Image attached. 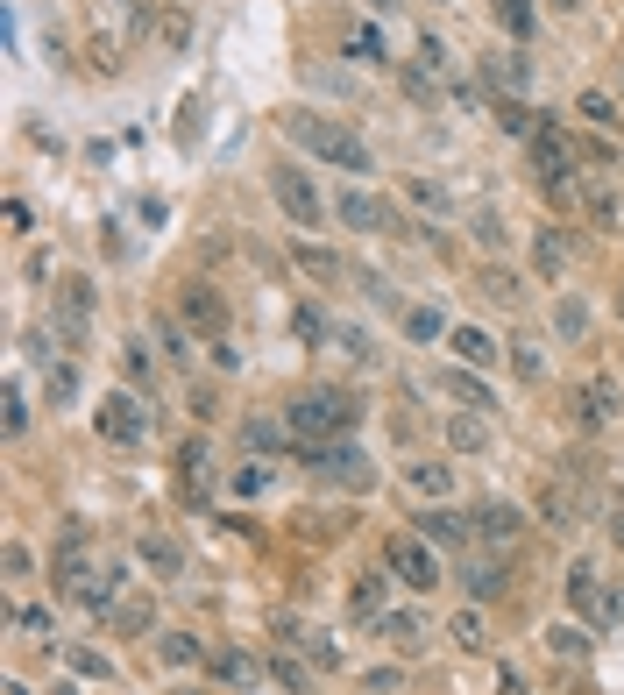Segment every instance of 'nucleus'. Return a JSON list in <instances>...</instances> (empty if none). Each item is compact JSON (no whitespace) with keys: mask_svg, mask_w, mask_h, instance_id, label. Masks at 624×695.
<instances>
[{"mask_svg":"<svg viewBox=\"0 0 624 695\" xmlns=\"http://www.w3.org/2000/svg\"><path fill=\"white\" fill-rule=\"evenodd\" d=\"M284 135H291V142H305L312 157H327V164L355 171V178H369V171H376V149H369L355 128H341V121H320V114L291 107V114H284Z\"/></svg>","mask_w":624,"mask_h":695,"instance_id":"f257e3e1","label":"nucleus"},{"mask_svg":"<svg viewBox=\"0 0 624 695\" xmlns=\"http://www.w3.org/2000/svg\"><path fill=\"white\" fill-rule=\"evenodd\" d=\"M355 419H362V405H355L348 391H305V398H291V412H284V426H291V440H298V447L348 440V433H355Z\"/></svg>","mask_w":624,"mask_h":695,"instance_id":"f03ea898","label":"nucleus"},{"mask_svg":"<svg viewBox=\"0 0 624 695\" xmlns=\"http://www.w3.org/2000/svg\"><path fill=\"white\" fill-rule=\"evenodd\" d=\"M142 22H149V0H100V43H93V64L114 71L121 50L142 36Z\"/></svg>","mask_w":624,"mask_h":695,"instance_id":"7ed1b4c3","label":"nucleus"},{"mask_svg":"<svg viewBox=\"0 0 624 695\" xmlns=\"http://www.w3.org/2000/svg\"><path fill=\"white\" fill-rule=\"evenodd\" d=\"M383 568L398 575L405 589H419V596H426V589H440V575H447V568L433 561V539H426V532H398V539L383 547Z\"/></svg>","mask_w":624,"mask_h":695,"instance_id":"20e7f679","label":"nucleus"},{"mask_svg":"<svg viewBox=\"0 0 624 695\" xmlns=\"http://www.w3.org/2000/svg\"><path fill=\"white\" fill-rule=\"evenodd\" d=\"M270 192H277V206H284L298 227H320V220H327V199L312 192V178H305L298 164H277V171H270Z\"/></svg>","mask_w":624,"mask_h":695,"instance_id":"39448f33","label":"nucleus"},{"mask_svg":"<svg viewBox=\"0 0 624 695\" xmlns=\"http://www.w3.org/2000/svg\"><path fill=\"white\" fill-rule=\"evenodd\" d=\"M532 164H539V185H546V199H568L575 149L561 142V128H532Z\"/></svg>","mask_w":624,"mask_h":695,"instance_id":"423d86ee","label":"nucleus"},{"mask_svg":"<svg viewBox=\"0 0 624 695\" xmlns=\"http://www.w3.org/2000/svg\"><path fill=\"white\" fill-rule=\"evenodd\" d=\"M93 426H100V440L135 447V440L149 433V412H142V398H128V391H107V405L93 412Z\"/></svg>","mask_w":624,"mask_h":695,"instance_id":"0eeeda50","label":"nucleus"},{"mask_svg":"<svg viewBox=\"0 0 624 695\" xmlns=\"http://www.w3.org/2000/svg\"><path fill=\"white\" fill-rule=\"evenodd\" d=\"M305 461H312V469H327V476H341L348 490H369V483H376L369 454H362L355 440H327V447H305Z\"/></svg>","mask_w":624,"mask_h":695,"instance_id":"6e6552de","label":"nucleus"},{"mask_svg":"<svg viewBox=\"0 0 624 695\" xmlns=\"http://www.w3.org/2000/svg\"><path fill=\"white\" fill-rule=\"evenodd\" d=\"M86 554H93V532L71 518V525H64V539H57V554H50V582H57V589H78V582L93 575V568H86Z\"/></svg>","mask_w":624,"mask_h":695,"instance_id":"1a4fd4ad","label":"nucleus"},{"mask_svg":"<svg viewBox=\"0 0 624 695\" xmlns=\"http://www.w3.org/2000/svg\"><path fill=\"white\" fill-rule=\"evenodd\" d=\"M334 213H341V227H355V235H383V227H398V220H390V206H376L369 192H341Z\"/></svg>","mask_w":624,"mask_h":695,"instance_id":"9d476101","label":"nucleus"},{"mask_svg":"<svg viewBox=\"0 0 624 695\" xmlns=\"http://www.w3.org/2000/svg\"><path fill=\"white\" fill-rule=\"evenodd\" d=\"M57 320H64V341L86 334V320H93V284H86V277H64V291H57Z\"/></svg>","mask_w":624,"mask_h":695,"instance_id":"9b49d317","label":"nucleus"},{"mask_svg":"<svg viewBox=\"0 0 624 695\" xmlns=\"http://www.w3.org/2000/svg\"><path fill=\"white\" fill-rule=\"evenodd\" d=\"M185 320H192L206 341H220V334H227V305H220L206 284H185Z\"/></svg>","mask_w":624,"mask_h":695,"instance_id":"f8f14e48","label":"nucleus"},{"mask_svg":"<svg viewBox=\"0 0 624 695\" xmlns=\"http://www.w3.org/2000/svg\"><path fill=\"white\" fill-rule=\"evenodd\" d=\"M447 348H454V362H461V369H497V355H504L483 327H454V334H447Z\"/></svg>","mask_w":624,"mask_h":695,"instance_id":"ddd939ff","label":"nucleus"},{"mask_svg":"<svg viewBox=\"0 0 624 695\" xmlns=\"http://www.w3.org/2000/svg\"><path fill=\"white\" fill-rule=\"evenodd\" d=\"M518 525H525L518 504H483V511H476V539H483V547H511Z\"/></svg>","mask_w":624,"mask_h":695,"instance_id":"4468645a","label":"nucleus"},{"mask_svg":"<svg viewBox=\"0 0 624 695\" xmlns=\"http://www.w3.org/2000/svg\"><path fill=\"white\" fill-rule=\"evenodd\" d=\"M135 554H142L156 575H164V582H171V575H185V547H178L171 532H142V539H135Z\"/></svg>","mask_w":624,"mask_h":695,"instance_id":"2eb2a0df","label":"nucleus"},{"mask_svg":"<svg viewBox=\"0 0 624 695\" xmlns=\"http://www.w3.org/2000/svg\"><path fill=\"white\" fill-rule=\"evenodd\" d=\"M483 79H490V86H497L504 100H518V93L532 86V64H525L518 50H511V57H483Z\"/></svg>","mask_w":624,"mask_h":695,"instance_id":"dca6fc26","label":"nucleus"},{"mask_svg":"<svg viewBox=\"0 0 624 695\" xmlns=\"http://www.w3.org/2000/svg\"><path fill=\"white\" fill-rule=\"evenodd\" d=\"M617 412H624V398H617V383H610V376L582 383V426H610Z\"/></svg>","mask_w":624,"mask_h":695,"instance_id":"f3484780","label":"nucleus"},{"mask_svg":"<svg viewBox=\"0 0 624 695\" xmlns=\"http://www.w3.org/2000/svg\"><path fill=\"white\" fill-rule=\"evenodd\" d=\"M419 532H426V539H447V547H461V539H476V518H461V511L433 504V511H419Z\"/></svg>","mask_w":624,"mask_h":695,"instance_id":"a211bd4d","label":"nucleus"},{"mask_svg":"<svg viewBox=\"0 0 624 695\" xmlns=\"http://www.w3.org/2000/svg\"><path fill=\"white\" fill-rule=\"evenodd\" d=\"M440 383H447V398H454V405H468V412H490V383H483L476 369H461V362H454Z\"/></svg>","mask_w":624,"mask_h":695,"instance_id":"6ab92c4d","label":"nucleus"},{"mask_svg":"<svg viewBox=\"0 0 624 695\" xmlns=\"http://www.w3.org/2000/svg\"><path fill=\"white\" fill-rule=\"evenodd\" d=\"M114 596H121V568L107 561V568H93V582H78V603H86L93 617H107L114 610Z\"/></svg>","mask_w":624,"mask_h":695,"instance_id":"aec40b11","label":"nucleus"},{"mask_svg":"<svg viewBox=\"0 0 624 695\" xmlns=\"http://www.w3.org/2000/svg\"><path fill=\"white\" fill-rule=\"evenodd\" d=\"M291 256H298V270H305L312 284H341V277H348V263H341L334 249H312V242H298Z\"/></svg>","mask_w":624,"mask_h":695,"instance_id":"412c9836","label":"nucleus"},{"mask_svg":"<svg viewBox=\"0 0 624 695\" xmlns=\"http://www.w3.org/2000/svg\"><path fill=\"white\" fill-rule=\"evenodd\" d=\"M546 653L568 660V667H589V632L582 625H546Z\"/></svg>","mask_w":624,"mask_h":695,"instance_id":"4be33fe9","label":"nucleus"},{"mask_svg":"<svg viewBox=\"0 0 624 695\" xmlns=\"http://www.w3.org/2000/svg\"><path fill=\"white\" fill-rule=\"evenodd\" d=\"M206 461H213V454H206V440H185V454H178V483H185V497H192V504L206 497Z\"/></svg>","mask_w":624,"mask_h":695,"instance_id":"5701e85b","label":"nucleus"},{"mask_svg":"<svg viewBox=\"0 0 624 695\" xmlns=\"http://www.w3.org/2000/svg\"><path fill=\"white\" fill-rule=\"evenodd\" d=\"M532 263H539V277H561V270H568V242H561V227H539V235H532Z\"/></svg>","mask_w":624,"mask_h":695,"instance_id":"b1692460","label":"nucleus"},{"mask_svg":"<svg viewBox=\"0 0 624 695\" xmlns=\"http://www.w3.org/2000/svg\"><path fill=\"white\" fill-rule=\"evenodd\" d=\"M447 447H461V454H483V447H490V426H483V412H461V419H447Z\"/></svg>","mask_w":624,"mask_h":695,"instance_id":"393cba45","label":"nucleus"},{"mask_svg":"<svg viewBox=\"0 0 624 695\" xmlns=\"http://www.w3.org/2000/svg\"><path fill=\"white\" fill-rule=\"evenodd\" d=\"M405 483H412L419 497H447V490H454V469H447V461H412Z\"/></svg>","mask_w":624,"mask_h":695,"instance_id":"a878e982","label":"nucleus"},{"mask_svg":"<svg viewBox=\"0 0 624 695\" xmlns=\"http://www.w3.org/2000/svg\"><path fill=\"white\" fill-rule=\"evenodd\" d=\"M461 589L476 596V603H490V596H504V568H497V561H468V568H461Z\"/></svg>","mask_w":624,"mask_h":695,"instance_id":"bb28decb","label":"nucleus"},{"mask_svg":"<svg viewBox=\"0 0 624 695\" xmlns=\"http://www.w3.org/2000/svg\"><path fill=\"white\" fill-rule=\"evenodd\" d=\"M206 667H213L220 681H234V688H256V681H263V667H256L249 653H213Z\"/></svg>","mask_w":624,"mask_h":695,"instance_id":"cd10ccee","label":"nucleus"},{"mask_svg":"<svg viewBox=\"0 0 624 695\" xmlns=\"http://www.w3.org/2000/svg\"><path fill=\"white\" fill-rule=\"evenodd\" d=\"M341 50H348L355 64H383V36H376L369 22H348V36H341Z\"/></svg>","mask_w":624,"mask_h":695,"instance_id":"c85d7f7f","label":"nucleus"},{"mask_svg":"<svg viewBox=\"0 0 624 695\" xmlns=\"http://www.w3.org/2000/svg\"><path fill=\"white\" fill-rule=\"evenodd\" d=\"M376 632H383V639H398V646H419V639H426V625H419L412 610H383V617H376Z\"/></svg>","mask_w":624,"mask_h":695,"instance_id":"c756f323","label":"nucleus"},{"mask_svg":"<svg viewBox=\"0 0 624 695\" xmlns=\"http://www.w3.org/2000/svg\"><path fill=\"white\" fill-rule=\"evenodd\" d=\"M383 589H390V575H355V617H383Z\"/></svg>","mask_w":624,"mask_h":695,"instance_id":"7c9ffc66","label":"nucleus"},{"mask_svg":"<svg viewBox=\"0 0 624 695\" xmlns=\"http://www.w3.org/2000/svg\"><path fill=\"white\" fill-rule=\"evenodd\" d=\"M277 483V469H270V461H249V469H234V497H263Z\"/></svg>","mask_w":624,"mask_h":695,"instance_id":"2f4dec72","label":"nucleus"},{"mask_svg":"<svg viewBox=\"0 0 624 695\" xmlns=\"http://www.w3.org/2000/svg\"><path fill=\"white\" fill-rule=\"evenodd\" d=\"M575 107H582V121H589V128H603V135L617 128V100H610V93H582Z\"/></svg>","mask_w":624,"mask_h":695,"instance_id":"473e14b6","label":"nucleus"},{"mask_svg":"<svg viewBox=\"0 0 624 695\" xmlns=\"http://www.w3.org/2000/svg\"><path fill=\"white\" fill-rule=\"evenodd\" d=\"M490 8H497V22H504V29L518 36V43L532 36V0H490Z\"/></svg>","mask_w":624,"mask_h":695,"instance_id":"72a5a7b5","label":"nucleus"},{"mask_svg":"<svg viewBox=\"0 0 624 695\" xmlns=\"http://www.w3.org/2000/svg\"><path fill=\"white\" fill-rule=\"evenodd\" d=\"M43 398H50V405H71V398H78V369H71V362H57V369L43 376Z\"/></svg>","mask_w":624,"mask_h":695,"instance_id":"f704fd0d","label":"nucleus"},{"mask_svg":"<svg viewBox=\"0 0 624 695\" xmlns=\"http://www.w3.org/2000/svg\"><path fill=\"white\" fill-rule=\"evenodd\" d=\"M405 334H412V341H440V334H447V320L433 313V305H412V313H405Z\"/></svg>","mask_w":624,"mask_h":695,"instance_id":"c9c22d12","label":"nucleus"},{"mask_svg":"<svg viewBox=\"0 0 624 695\" xmlns=\"http://www.w3.org/2000/svg\"><path fill=\"white\" fill-rule=\"evenodd\" d=\"M156 646H164V660H171V667H192V660H199V639H192V632H164Z\"/></svg>","mask_w":624,"mask_h":695,"instance_id":"e433bc0d","label":"nucleus"},{"mask_svg":"<svg viewBox=\"0 0 624 695\" xmlns=\"http://www.w3.org/2000/svg\"><path fill=\"white\" fill-rule=\"evenodd\" d=\"M15 625H22L29 639H50V632H57V625H50V610H43V603H15Z\"/></svg>","mask_w":624,"mask_h":695,"instance_id":"4c0bfd02","label":"nucleus"},{"mask_svg":"<svg viewBox=\"0 0 624 695\" xmlns=\"http://www.w3.org/2000/svg\"><path fill=\"white\" fill-rule=\"evenodd\" d=\"M554 327H561L568 341H582V327H589V313H582L575 298H561V305H554Z\"/></svg>","mask_w":624,"mask_h":695,"instance_id":"58836bf2","label":"nucleus"},{"mask_svg":"<svg viewBox=\"0 0 624 695\" xmlns=\"http://www.w3.org/2000/svg\"><path fill=\"white\" fill-rule=\"evenodd\" d=\"M362 695H405V674L398 667H376V674H362Z\"/></svg>","mask_w":624,"mask_h":695,"instance_id":"ea45409f","label":"nucleus"},{"mask_svg":"<svg viewBox=\"0 0 624 695\" xmlns=\"http://www.w3.org/2000/svg\"><path fill=\"white\" fill-rule=\"evenodd\" d=\"M447 632H454V646H483V610H461Z\"/></svg>","mask_w":624,"mask_h":695,"instance_id":"a19ab883","label":"nucleus"},{"mask_svg":"<svg viewBox=\"0 0 624 695\" xmlns=\"http://www.w3.org/2000/svg\"><path fill=\"white\" fill-rule=\"evenodd\" d=\"M270 674H277V688H284V695H312V688H305V667H298V660H270Z\"/></svg>","mask_w":624,"mask_h":695,"instance_id":"79ce46f5","label":"nucleus"},{"mask_svg":"<svg viewBox=\"0 0 624 695\" xmlns=\"http://www.w3.org/2000/svg\"><path fill=\"white\" fill-rule=\"evenodd\" d=\"M8 433H15V440L29 433V398H22V383H8Z\"/></svg>","mask_w":624,"mask_h":695,"instance_id":"37998d69","label":"nucleus"},{"mask_svg":"<svg viewBox=\"0 0 624 695\" xmlns=\"http://www.w3.org/2000/svg\"><path fill=\"white\" fill-rule=\"evenodd\" d=\"M405 192H412V199H419V206H426V213H447V192H440V185H433V178H412V185H405Z\"/></svg>","mask_w":624,"mask_h":695,"instance_id":"c03bdc74","label":"nucleus"},{"mask_svg":"<svg viewBox=\"0 0 624 695\" xmlns=\"http://www.w3.org/2000/svg\"><path fill=\"white\" fill-rule=\"evenodd\" d=\"M71 667H78V674H93V681H100V674H107V653H93V646H71Z\"/></svg>","mask_w":624,"mask_h":695,"instance_id":"a18cd8bd","label":"nucleus"},{"mask_svg":"<svg viewBox=\"0 0 624 695\" xmlns=\"http://www.w3.org/2000/svg\"><path fill=\"white\" fill-rule=\"evenodd\" d=\"M298 334H305V341H334V327H327L320 313H312V305H305V313H298Z\"/></svg>","mask_w":624,"mask_h":695,"instance_id":"49530a36","label":"nucleus"},{"mask_svg":"<svg viewBox=\"0 0 624 695\" xmlns=\"http://www.w3.org/2000/svg\"><path fill=\"white\" fill-rule=\"evenodd\" d=\"M121 625H128V632H149V603H142V596L121 603Z\"/></svg>","mask_w":624,"mask_h":695,"instance_id":"de8ad7c7","label":"nucleus"},{"mask_svg":"<svg viewBox=\"0 0 624 695\" xmlns=\"http://www.w3.org/2000/svg\"><path fill=\"white\" fill-rule=\"evenodd\" d=\"M476 242H483V249H497V242H504V235H497V213H490V206L476 213Z\"/></svg>","mask_w":624,"mask_h":695,"instance_id":"09e8293b","label":"nucleus"},{"mask_svg":"<svg viewBox=\"0 0 624 695\" xmlns=\"http://www.w3.org/2000/svg\"><path fill=\"white\" fill-rule=\"evenodd\" d=\"M156 334H164V355H171V362H185V355H192V348H185V334H178L171 320H164V327H156Z\"/></svg>","mask_w":624,"mask_h":695,"instance_id":"8fccbe9b","label":"nucleus"},{"mask_svg":"<svg viewBox=\"0 0 624 695\" xmlns=\"http://www.w3.org/2000/svg\"><path fill=\"white\" fill-rule=\"evenodd\" d=\"M589 213H596V220H617V199H610L603 185H589Z\"/></svg>","mask_w":624,"mask_h":695,"instance_id":"3c124183","label":"nucleus"},{"mask_svg":"<svg viewBox=\"0 0 624 695\" xmlns=\"http://www.w3.org/2000/svg\"><path fill=\"white\" fill-rule=\"evenodd\" d=\"M334 341H341L348 355H369V334H362V327H334Z\"/></svg>","mask_w":624,"mask_h":695,"instance_id":"603ef678","label":"nucleus"},{"mask_svg":"<svg viewBox=\"0 0 624 695\" xmlns=\"http://www.w3.org/2000/svg\"><path fill=\"white\" fill-rule=\"evenodd\" d=\"M497 695H532V688H525V674H518V667H497Z\"/></svg>","mask_w":624,"mask_h":695,"instance_id":"864d4df0","label":"nucleus"},{"mask_svg":"<svg viewBox=\"0 0 624 695\" xmlns=\"http://www.w3.org/2000/svg\"><path fill=\"white\" fill-rule=\"evenodd\" d=\"M36 561H29V547H22V539H8V575H29Z\"/></svg>","mask_w":624,"mask_h":695,"instance_id":"5fc2aeb1","label":"nucleus"},{"mask_svg":"<svg viewBox=\"0 0 624 695\" xmlns=\"http://www.w3.org/2000/svg\"><path fill=\"white\" fill-rule=\"evenodd\" d=\"M8 695H29V688H22V681H8Z\"/></svg>","mask_w":624,"mask_h":695,"instance_id":"6e6d98bb","label":"nucleus"},{"mask_svg":"<svg viewBox=\"0 0 624 695\" xmlns=\"http://www.w3.org/2000/svg\"><path fill=\"white\" fill-rule=\"evenodd\" d=\"M617 313H624V298H617Z\"/></svg>","mask_w":624,"mask_h":695,"instance_id":"4d7b16f0","label":"nucleus"}]
</instances>
